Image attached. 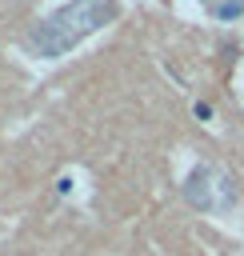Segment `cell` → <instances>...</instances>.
<instances>
[{"instance_id": "6da1fadb", "label": "cell", "mask_w": 244, "mask_h": 256, "mask_svg": "<svg viewBox=\"0 0 244 256\" xmlns=\"http://www.w3.org/2000/svg\"><path fill=\"white\" fill-rule=\"evenodd\" d=\"M112 16H116V0H72L28 32V48L36 56H64L72 44L92 36Z\"/></svg>"}]
</instances>
